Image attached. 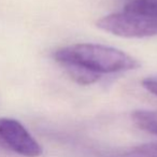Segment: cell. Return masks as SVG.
Wrapping results in <instances>:
<instances>
[{
  "instance_id": "6da1fadb",
  "label": "cell",
  "mask_w": 157,
  "mask_h": 157,
  "mask_svg": "<svg viewBox=\"0 0 157 157\" xmlns=\"http://www.w3.org/2000/svg\"><path fill=\"white\" fill-rule=\"evenodd\" d=\"M53 58L63 67L76 66L97 74L129 71L139 67V61L121 50L100 44L78 43L57 48Z\"/></svg>"
},
{
  "instance_id": "7a4b0ae2",
  "label": "cell",
  "mask_w": 157,
  "mask_h": 157,
  "mask_svg": "<svg viewBox=\"0 0 157 157\" xmlns=\"http://www.w3.org/2000/svg\"><path fill=\"white\" fill-rule=\"evenodd\" d=\"M97 27L123 38H147L157 35V17L124 7L100 18Z\"/></svg>"
},
{
  "instance_id": "3957f363",
  "label": "cell",
  "mask_w": 157,
  "mask_h": 157,
  "mask_svg": "<svg viewBox=\"0 0 157 157\" xmlns=\"http://www.w3.org/2000/svg\"><path fill=\"white\" fill-rule=\"evenodd\" d=\"M0 145L25 157H38L42 147L18 121L0 118Z\"/></svg>"
},
{
  "instance_id": "277c9868",
  "label": "cell",
  "mask_w": 157,
  "mask_h": 157,
  "mask_svg": "<svg viewBox=\"0 0 157 157\" xmlns=\"http://www.w3.org/2000/svg\"><path fill=\"white\" fill-rule=\"evenodd\" d=\"M131 118L141 130L157 136V110H139L133 112Z\"/></svg>"
},
{
  "instance_id": "5b68a950",
  "label": "cell",
  "mask_w": 157,
  "mask_h": 157,
  "mask_svg": "<svg viewBox=\"0 0 157 157\" xmlns=\"http://www.w3.org/2000/svg\"><path fill=\"white\" fill-rule=\"evenodd\" d=\"M68 72V75L76 83L81 85H90L94 84L100 78V74H97L87 69H84L76 66H67L65 67Z\"/></svg>"
},
{
  "instance_id": "8992f818",
  "label": "cell",
  "mask_w": 157,
  "mask_h": 157,
  "mask_svg": "<svg viewBox=\"0 0 157 157\" xmlns=\"http://www.w3.org/2000/svg\"><path fill=\"white\" fill-rule=\"evenodd\" d=\"M115 157H157V143H145L137 145Z\"/></svg>"
},
{
  "instance_id": "52a82bcc",
  "label": "cell",
  "mask_w": 157,
  "mask_h": 157,
  "mask_svg": "<svg viewBox=\"0 0 157 157\" xmlns=\"http://www.w3.org/2000/svg\"><path fill=\"white\" fill-rule=\"evenodd\" d=\"M125 7L157 17V0H127Z\"/></svg>"
},
{
  "instance_id": "ba28073f",
  "label": "cell",
  "mask_w": 157,
  "mask_h": 157,
  "mask_svg": "<svg viewBox=\"0 0 157 157\" xmlns=\"http://www.w3.org/2000/svg\"><path fill=\"white\" fill-rule=\"evenodd\" d=\"M142 86L157 97V76H147L142 80Z\"/></svg>"
}]
</instances>
